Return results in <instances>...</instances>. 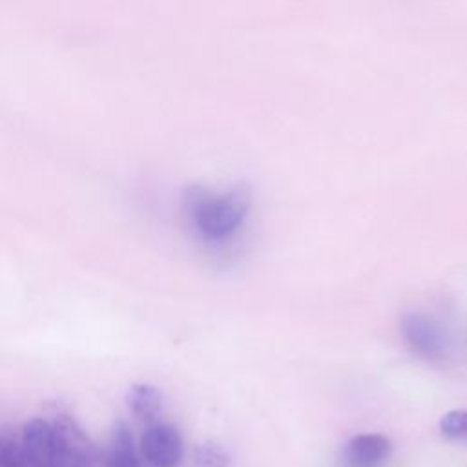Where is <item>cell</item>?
<instances>
[{
    "mask_svg": "<svg viewBox=\"0 0 467 467\" xmlns=\"http://www.w3.org/2000/svg\"><path fill=\"white\" fill-rule=\"evenodd\" d=\"M126 405L139 421L155 423L162 410V392L155 385L135 383L128 389Z\"/></svg>",
    "mask_w": 467,
    "mask_h": 467,
    "instance_id": "8992f818",
    "label": "cell"
},
{
    "mask_svg": "<svg viewBox=\"0 0 467 467\" xmlns=\"http://www.w3.org/2000/svg\"><path fill=\"white\" fill-rule=\"evenodd\" d=\"M109 467H140L133 432L124 420H117L109 432V447L104 452Z\"/></svg>",
    "mask_w": 467,
    "mask_h": 467,
    "instance_id": "52a82bcc",
    "label": "cell"
},
{
    "mask_svg": "<svg viewBox=\"0 0 467 467\" xmlns=\"http://www.w3.org/2000/svg\"><path fill=\"white\" fill-rule=\"evenodd\" d=\"M195 462L201 467H228V454L213 443H204L195 449Z\"/></svg>",
    "mask_w": 467,
    "mask_h": 467,
    "instance_id": "30bf717a",
    "label": "cell"
},
{
    "mask_svg": "<svg viewBox=\"0 0 467 467\" xmlns=\"http://www.w3.org/2000/svg\"><path fill=\"white\" fill-rule=\"evenodd\" d=\"M20 438L27 467H69L67 454L49 420H27Z\"/></svg>",
    "mask_w": 467,
    "mask_h": 467,
    "instance_id": "3957f363",
    "label": "cell"
},
{
    "mask_svg": "<svg viewBox=\"0 0 467 467\" xmlns=\"http://www.w3.org/2000/svg\"><path fill=\"white\" fill-rule=\"evenodd\" d=\"M440 431L445 438L467 436V409H454L440 418Z\"/></svg>",
    "mask_w": 467,
    "mask_h": 467,
    "instance_id": "9c48e42d",
    "label": "cell"
},
{
    "mask_svg": "<svg viewBox=\"0 0 467 467\" xmlns=\"http://www.w3.org/2000/svg\"><path fill=\"white\" fill-rule=\"evenodd\" d=\"M0 467H27L22 438L11 427L0 429Z\"/></svg>",
    "mask_w": 467,
    "mask_h": 467,
    "instance_id": "ba28073f",
    "label": "cell"
},
{
    "mask_svg": "<svg viewBox=\"0 0 467 467\" xmlns=\"http://www.w3.org/2000/svg\"><path fill=\"white\" fill-rule=\"evenodd\" d=\"M140 452L151 467H179L184 447L177 427L166 421L146 425L140 434Z\"/></svg>",
    "mask_w": 467,
    "mask_h": 467,
    "instance_id": "277c9868",
    "label": "cell"
},
{
    "mask_svg": "<svg viewBox=\"0 0 467 467\" xmlns=\"http://www.w3.org/2000/svg\"><path fill=\"white\" fill-rule=\"evenodd\" d=\"M71 467H109V463L106 460V454H100L93 449L91 452H88L86 456L77 460Z\"/></svg>",
    "mask_w": 467,
    "mask_h": 467,
    "instance_id": "8fae6325",
    "label": "cell"
},
{
    "mask_svg": "<svg viewBox=\"0 0 467 467\" xmlns=\"http://www.w3.org/2000/svg\"><path fill=\"white\" fill-rule=\"evenodd\" d=\"M400 330L407 347L427 361H441L449 350V337L443 327L429 314L409 310L400 319Z\"/></svg>",
    "mask_w": 467,
    "mask_h": 467,
    "instance_id": "7a4b0ae2",
    "label": "cell"
},
{
    "mask_svg": "<svg viewBox=\"0 0 467 467\" xmlns=\"http://www.w3.org/2000/svg\"><path fill=\"white\" fill-rule=\"evenodd\" d=\"M392 452L390 440L378 432L358 434L341 449V467H383Z\"/></svg>",
    "mask_w": 467,
    "mask_h": 467,
    "instance_id": "5b68a950",
    "label": "cell"
},
{
    "mask_svg": "<svg viewBox=\"0 0 467 467\" xmlns=\"http://www.w3.org/2000/svg\"><path fill=\"white\" fill-rule=\"evenodd\" d=\"M182 202L192 226L202 239L223 241L243 224L250 210L252 192L244 182L234 184L224 193L192 186L184 192Z\"/></svg>",
    "mask_w": 467,
    "mask_h": 467,
    "instance_id": "6da1fadb",
    "label": "cell"
}]
</instances>
